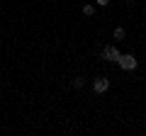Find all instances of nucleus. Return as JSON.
Listing matches in <instances>:
<instances>
[{
    "instance_id": "1",
    "label": "nucleus",
    "mask_w": 146,
    "mask_h": 136,
    "mask_svg": "<svg viewBox=\"0 0 146 136\" xmlns=\"http://www.w3.org/2000/svg\"><path fill=\"white\" fill-rule=\"evenodd\" d=\"M100 58H102V61H110V63H117L122 58V53H119V49H117V46L107 44V46H102V51H100Z\"/></svg>"
},
{
    "instance_id": "2",
    "label": "nucleus",
    "mask_w": 146,
    "mask_h": 136,
    "mask_svg": "<svg viewBox=\"0 0 146 136\" xmlns=\"http://www.w3.org/2000/svg\"><path fill=\"white\" fill-rule=\"evenodd\" d=\"M117 66H119L122 71H136V68H139V61H136V56H131V53H122V58L117 61Z\"/></svg>"
},
{
    "instance_id": "3",
    "label": "nucleus",
    "mask_w": 146,
    "mask_h": 136,
    "mask_svg": "<svg viewBox=\"0 0 146 136\" xmlns=\"http://www.w3.org/2000/svg\"><path fill=\"white\" fill-rule=\"evenodd\" d=\"M107 90H110V78H105V75H98V78L93 80V92L102 95V92H107Z\"/></svg>"
},
{
    "instance_id": "4",
    "label": "nucleus",
    "mask_w": 146,
    "mask_h": 136,
    "mask_svg": "<svg viewBox=\"0 0 146 136\" xmlns=\"http://www.w3.org/2000/svg\"><path fill=\"white\" fill-rule=\"evenodd\" d=\"M112 37H115L117 42H122V39L127 37V32H124V27H115V32H112Z\"/></svg>"
},
{
    "instance_id": "5",
    "label": "nucleus",
    "mask_w": 146,
    "mask_h": 136,
    "mask_svg": "<svg viewBox=\"0 0 146 136\" xmlns=\"http://www.w3.org/2000/svg\"><path fill=\"white\" fill-rule=\"evenodd\" d=\"M83 15L85 17H93L95 15V5H93V3H85V5H83Z\"/></svg>"
},
{
    "instance_id": "6",
    "label": "nucleus",
    "mask_w": 146,
    "mask_h": 136,
    "mask_svg": "<svg viewBox=\"0 0 146 136\" xmlns=\"http://www.w3.org/2000/svg\"><path fill=\"white\" fill-rule=\"evenodd\" d=\"M71 85H73L76 90H83V88H85V78H80V75H78V78H73Z\"/></svg>"
},
{
    "instance_id": "7",
    "label": "nucleus",
    "mask_w": 146,
    "mask_h": 136,
    "mask_svg": "<svg viewBox=\"0 0 146 136\" xmlns=\"http://www.w3.org/2000/svg\"><path fill=\"white\" fill-rule=\"evenodd\" d=\"M95 5H100V7H107V5H110V0H95Z\"/></svg>"
},
{
    "instance_id": "8",
    "label": "nucleus",
    "mask_w": 146,
    "mask_h": 136,
    "mask_svg": "<svg viewBox=\"0 0 146 136\" xmlns=\"http://www.w3.org/2000/svg\"><path fill=\"white\" fill-rule=\"evenodd\" d=\"M124 3H134V0H124Z\"/></svg>"
}]
</instances>
